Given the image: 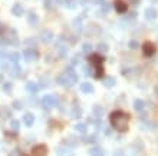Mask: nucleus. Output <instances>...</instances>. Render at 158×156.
I'll use <instances>...</instances> for the list:
<instances>
[{
	"label": "nucleus",
	"mask_w": 158,
	"mask_h": 156,
	"mask_svg": "<svg viewBox=\"0 0 158 156\" xmlns=\"http://www.w3.org/2000/svg\"><path fill=\"white\" fill-rule=\"evenodd\" d=\"M109 120H111L112 128L118 132H125L128 129V115H125L124 112H112L111 116H109Z\"/></svg>",
	"instance_id": "1"
},
{
	"label": "nucleus",
	"mask_w": 158,
	"mask_h": 156,
	"mask_svg": "<svg viewBox=\"0 0 158 156\" xmlns=\"http://www.w3.org/2000/svg\"><path fill=\"white\" fill-rule=\"evenodd\" d=\"M76 82H78V76H76V73L73 72L72 67L66 69L62 75H59V76L56 78V83L60 86H65V87H71V86H73Z\"/></svg>",
	"instance_id": "2"
},
{
	"label": "nucleus",
	"mask_w": 158,
	"mask_h": 156,
	"mask_svg": "<svg viewBox=\"0 0 158 156\" xmlns=\"http://www.w3.org/2000/svg\"><path fill=\"white\" fill-rule=\"evenodd\" d=\"M56 104H58V98L53 96V95H45L43 99H42V106H43V109H46V110H50Z\"/></svg>",
	"instance_id": "3"
},
{
	"label": "nucleus",
	"mask_w": 158,
	"mask_h": 156,
	"mask_svg": "<svg viewBox=\"0 0 158 156\" xmlns=\"http://www.w3.org/2000/svg\"><path fill=\"white\" fill-rule=\"evenodd\" d=\"M23 57L26 62H35L38 59V52L33 49V47H27L23 50Z\"/></svg>",
	"instance_id": "4"
},
{
	"label": "nucleus",
	"mask_w": 158,
	"mask_h": 156,
	"mask_svg": "<svg viewBox=\"0 0 158 156\" xmlns=\"http://www.w3.org/2000/svg\"><path fill=\"white\" fill-rule=\"evenodd\" d=\"M142 52H144L145 56H154L155 54V52H157V49L154 47V45L152 43H150V42H147V43H144V46H142Z\"/></svg>",
	"instance_id": "5"
},
{
	"label": "nucleus",
	"mask_w": 158,
	"mask_h": 156,
	"mask_svg": "<svg viewBox=\"0 0 158 156\" xmlns=\"http://www.w3.org/2000/svg\"><path fill=\"white\" fill-rule=\"evenodd\" d=\"M27 22H29L30 26H38L39 25V16L32 10V12H29V14H27Z\"/></svg>",
	"instance_id": "6"
},
{
	"label": "nucleus",
	"mask_w": 158,
	"mask_h": 156,
	"mask_svg": "<svg viewBox=\"0 0 158 156\" xmlns=\"http://www.w3.org/2000/svg\"><path fill=\"white\" fill-rule=\"evenodd\" d=\"M79 89H81V92L82 93H86V95H89V93H93V86L91 85V82H84V83H81V86H79Z\"/></svg>",
	"instance_id": "7"
},
{
	"label": "nucleus",
	"mask_w": 158,
	"mask_h": 156,
	"mask_svg": "<svg viewBox=\"0 0 158 156\" xmlns=\"http://www.w3.org/2000/svg\"><path fill=\"white\" fill-rule=\"evenodd\" d=\"M12 13H13L16 17H20L22 14L25 13V7L22 6V3H14L13 7H12Z\"/></svg>",
	"instance_id": "8"
},
{
	"label": "nucleus",
	"mask_w": 158,
	"mask_h": 156,
	"mask_svg": "<svg viewBox=\"0 0 158 156\" xmlns=\"http://www.w3.org/2000/svg\"><path fill=\"white\" fill-rule=\"evenodd\" d=\"M22 122H23V125H26L27 128H30L35 123V116H33L32 113H25L23 117H22Z\"/></svg>",
	"instance_id": "9"
},
{
	"label": "nucleus",
	"mask_w": 158,
	"mask_h": 156,
	"mask_svg": "<svg viewBox=\"0 0 158 156\" xmlns=\"http://www.w3.org/2000/svg\"><path fill=\"white\" fill-rule=\"evenodd\" d=\"M92 112H93V116L96 117V119H101V117L104 116L105 109L102 107V104H95V106L92 107Z\"/></svg>",
	"instance_id": "10"
},
{
	"label": "nucleus",
	"mask_w": 158,
	"mask_h": 156,
	"mask_svg": "<svg viewBox=\"0 0 158 156\" xmlns=\"http://www.w3.org/2000/svg\"><path fill=\"white\" fill-rule=\"evenodd\" d=\"M114 7H115V10H117L118 13H125V10H126L125 1H122V0H117V1L114 3Z\"/></svg>",
	"instance_id": "11"
},
{
	"label": "nucleus",
	"mask_w": 158,
	"mask_h": 156,
	"mask_svg": "<svg viewBox=\"0 0 158 156\" xmlns=\"http://www.w3.org/2000/svg\"><path fill=\"white\" fill-rule=\"evenodd\" d=\"M88 153H89V156H104L105 155L104 149L99 148V146H93V148H91V149L88 150Z\"/></svg>",
	"instance_id": "12"
},
{
	"label": "nucleus",
	"mask_w": 158,
	"mask_h": 156,
	"mask_svg": "<svg viewBox=\"0 0 158 156\" xmlns=\"http://www.w3.org/2000/svg\"><path fill=\"white\" fill-rule=\"evenodd\" d=\"M40 39L43 40L45 43H50L53 40V33L49 32V30H43V32L40 33Z\"/></svg>",
	"instance_id": "13"
},
{
	"label": "nucleus",
	"mask_w": 158,
	"mask_h": 156,
	"mask_svg": "<svg viewBox=\"0 0 158 156\" xmlns=\"http://www.w3.org/2000/svg\"><path fill=\"white\" fill-rule=\"evenodd\" d=\"M26 90L29 92V93L35 95V93H38V90H39V85H38L36 82H27L26 83Z\"/></svg>",
	"instance_id": "14"
},
{
	"label": "nucleus",
	"mask_w": 158,
	"mask_h": 156,
	"mask_svg": "<svg viewBox=\"0 0 158 156\" xmlns=\"http://www.w3.org/2000/svg\"><path fill=\"white\" fill-rule=\"evenodd\" d=\"M72 153V150L69 149V148H65V146H59L58 149L55 150V155L56 156H68Z\"/></svg>",
	"instance_id": "15"
},
{
	"label": "nucleus",
	"mask_w": 158,
	"mask_h": 156,
	"mask_svg": "<svg viewBox=\"0 0 158 156\" xmlns=\"http://www.w3.org/2000/svg\"><path fill=\"white\" fill-rule=\"evenodd\" d=\"M46 155V146L45 145H39L33 149V156H45Z\"/></svg>",
	"instance_id": "16"
},
{
	"label": "nucleus",
	"mask_w": 158,
	"mask_h": 156,
	"mask_svg": "<svg viewBox=\"0 0 158 156\" xmlns=\"http://www.w3.org/2000/svg\"><path fill=\"white\" fill-rule=\"evenodd\" d=\"M145 17L148 20H154L157 17V10L154 7H147L145 9Z\"/></svg>",
	"instance_id": "17"
},
{
	"label": "nucleus",
	"mask_w": 158,
	"mask_h": 156,
	"mask_svg": "<svg viewBox=\"0 0 158 156\" xmlns=\"http://www.w3.org/2000/svg\"><path fill=\"white\" fill-rule=\"evenodd\" d=\"M134 109H135L137 112H144L145 102L144 100H141V99H135V100H134Z\"/></svg>",
	"instance_id": "18"
},
{
	"label": "nucleus",
	"mask_w": 158,
	"mask_h": 156,
	"mask_svg": "<svg viewBox=\"0 0 158 156\" xmlns=\"http://www.w3.org/2000/svg\"><path fill=\"white\" fill-rule=\"evenodd\" d=\"M89 60H91V63H92V65H95L96 67H98V66H101V65H102V62H104V59L101 57L99 54H92V56H89Z\"/></svg>",
	"instance_id": "19"
},
{
	"label": "nucleus",
	"mask_w": 158,
	"mask_h": 156,
	"mask_svg": "<svg viewBox=\"0 0 158 156\" xmlns=\"http://www.w3.org/2000/svg\"><path fill=\"white\" fill-rule=\"evenodd\" d=\"M102 83H104V86H106V87H112V86H115L117 80H115V78H112V76H106V78H104Z\"/></svg>",
	"instance_id": "20"
},
{
	"label": "nucleus",
	"mask_w": 158,
	"mask_h": 156,
	"mask_svg": "<svg viewBox=\"0 0 158 156\" xmlns=\"http://www.w3.org/2000/svg\"><path fill=\"white\" fill-rule=\"evenodd\" d=\"M56 50H58V53H59V56H65L66 53H68V46H65L63 43H58L56 45Z\"/></svg>",
	"instance_id": "21"
},
{
	"label": "nucleus",
	"mask_w": 158,
	"mask_h": 156,
	"mask_svg": "<svg viewBox=\"0 0 158 156\" xmlns=\"http://www.w3.org/2000/svg\"><path fill=\"white\" fill-rule=\"evenodd\" d=\"M81 115H82V109H81L79 106H73L72 110H71V116H72L73 119H79Z\"/></svg>",
	"instance_id": "22"
},
{
	"label": "nucleus",
	"mask_w": 158,
	"mask_h": 156,
	"mask_svg": "<svg viewBox=\"0 0 158 156\" xmlns=\"http://www.w3.org/2000/svg\"><path fill=\"white\" fill-rule=\"evenodd\" d=\"M7 59L10 62H13V63H17L20 59V54L17 52H10V53H7Z\"/></svg>",
	"instance_id": "23"
},
{
	"label": "nucleus",
	"mask_w": 158,
	"mask_h": 156,
	"mask_svg": "<svg viewBox=\"0 0 158 156\" xmlns=\"http://www.w3.org/2000/svg\"><path fill=\"white\" fill-rule=\"evenodd\" d=\"M60 3H62V0H43V6L46 9H50L55 4H60Z\"/></svg>",
	"instance_id": "24"
},
{
	"label": "nucleus",
	"mask_w": 158,
	"mask_h": 156,
	"mask_svg": "<svg viewBox=\"0 0 158 156\" xmlns=\"http://www.w3.org/2000/svg\"><path fill=\"white\" fill-rule=\"evenodd\" d=\"M10 75L13 76V78H16V76H19L20 75V67H19V65L17 63H13V67H10Z\"/></svg>",
	"instance_id": "25"
},
{
	"label": "nucleus",
	"mask_w": 158,
	"mask_h": 156,
	"mask_svg": "<svg viewBox=\"0 0 158 156\" xmlns=\"http://www.w3.org/2000/svg\"><path fill=\"white\" fill-rule=\"evenodd\" d=\"M75 130H76L78 133H86L88 128H86L85 123H76L75 125Z\"/></svg>",
	"instance_id": "26"
},
{
	"label": "nucleus",
	"mask_w": 158,
	"mask_h": 156,
	"mask_svg": "<svg viewBox=\"0 0 158 156\" xmlns=\"http://www.w3.org/2000/svg\"><path fill=\"white\" fill-rule=\"evenodd\" d=\"M73 27H75V30H76L78 33L82 32V20L79 19V17L73 20Z\"/></svg>",
	"instance_id": "27"
},
{
	"label": "nucleus",
	"mask_w": 158,
	"mask_h": 156,
	"mask_svg": "<svg viewBox=\"0 0 158 156\" xmlns=\"http://www.w3.org/2000/svg\"><path fill=\"white\" fill-rule=\"evenodd\" d=\"M19 126H20V122L19 120H10V129L13 130V132H17L19 130Z\"/></svg>",
	"instance_id": "28"
},
{
	"label": "nucleus",
	"mask_w": 158,
	"mask_h": 156,
	"mask_svg": "<svg viewBox=\"0 0 158 156\" xmlns=\"http://www.w3.org/2000/svg\"><path fill=\"white\" fill-rule=\"evenodd\" d=\"M13 109L22 110V109H23V102H22V100H13Z\"/></svg>",
	"instance_id": "29"
},
{
	"label": "nucleus",
	"mask_w": 158,
	"mask_h": 156,
	"mask_svg": "<svg viewBox=\"0 0 158 156\" xmlns=\"http://www.w3.org/2000/svg\"><path fill=\"white\" fill-rule=\"evenodd\" d=\"M91 50H92V46L89 45V43H84L82 45V53H91Z\"/></svg>",
	"instance_id": "30"
},
{
	"label": "nucleus",
	"mask_w": 158,
	"mask_h": 156,
	"mask_svg": "<svg viewBox=\"0 0 158 156\" xmlns=\"http://www.w3.org/2000/svg\"><path fill=\"white\" fill-rule=\"evenodd\" d=\"M13 89V85H12V82H6L5 85H3V90L6 92V93H10Z\"/></svg>",
	"instance_id": "31"
},
{
	"label": "nucleus",
	"mask_w": 158,
	"mask_h": 156,
	"mask_svg": "<svg viewBox=\"0 0 158 156\" xmlns=\"http://www.w3.org/2000/svg\"><path fill=\"white\" fill-rule=\"evenodd\" d=\"M65 6L69 9H75L76 7V0H65Z\"/></svg>",
	"instance_id": "32"
},
{
	"label": "nucleus",
	"mask_w": 158,
	"mask_h": 156,
	"mask_svg": "<svg viewBox=\"0 0 158 156\" xmlns=\"http://www.w3.org/2000/svg\"><path fill=\"white\" fill-rule=\"evenodd\" d=\"M96 49H98V52H102V53L108 52V46H106L105 43H99V45L96 46Z\"/></svg>",
	"instance_id": "33"
},
{
	"label": "nucleus",
	"mask_w": 158,
	"mask_h": 156,
	"mask_svg": "<svg viewBox=\"0 0 158 156\" xmlns=\"http://www.w3.org/2000/svg\"><path fill=\"white\" fill-rule=\"evenodd\" d=\"M36 43H38V40L35 39V37H29V39H26L25 40V45H32V47L33 46H36Z\"/></svg>",
	"instance_id": "34"
},
{
	"label": "nucleus",
	"mask_w": 158,
	"mask_h": 156,
	"mask_svg": "<svg viewBox=\"0 0 158 156\" xmlns=\"http://www.w3.org/2000/svg\"><path fill=\"white\" fill-rule=\"evenodd\" d=\"M84 142L85 143H95L96 142V136H88L84 139Z\"/></svg>",
	"instance_id": "35"
},
{
	"label": "nucleus",
	"mask_w": 158,
	"mask_h": 156,
	"mask_svg": "<svg viewBox=\"0 0 158 156\" xmlns=\"http://www.w3.org/2000/svg\"><path fill=\"white\" fill-rule=\"evenodd\" d=\"M91 73H92V69H91L89 66H85V67H84V75H85V76H89Z\"/></svg>",
	"instance_id": "36"
},
{
	"label": "nucleus",
	"mask_w": 158,
	"mask_h": 156,
	"mask_svg": "<svg viewBox=\"0 0 158 156\" xmlns=\"http://www.w3.org/2000/svg\"><path fill=\"white\" fill-rule=\"evenodd\" d=\"M108 10H109V4L104 3V7L101 9V13H102V14H106V13H108Z\"/></svg>",
	"instance_id": "37"
},
{
	"label": "nucleus",
	"mask_w": 158,
	"mask_h": 156,
	"mask_svg": "<svg viewBox=\"0 0 158 156\" xmlns=\"http://www.w3.org/2000/svg\"><path fill=\"white\" fill-rule=\"evenodd\" d=\"M129 47H131V49H137V47H138V42H137V40H131V42H129Z\"/></svg>",
	"instance_id": "38"
},
{
	"label": "nucleus",
	"mask_w": 158,
	"mask_h": 156,
	"mask_svg": "<svg viewBox=\"0 0 158 156\" xmlns=\"http://www.w3.org/2000/svg\"><path fill=\"white\" fill-rule=\"evenodd\" d=\"M79 60H81V59H79V54H75V56L72 57V65H76Z\"/></svg>",
	"instance_id": "39"
},
{
	"label": "nucleus",
	"mask_w": 158,
	"mask_h": 156,
	"mask_svg": "<svg viewBox=\"0 0 158 156\" xmlns=\"http://www.w3.org/2000/svg\"><path fill=\"white\" fill-rule=\"evenodd\" d=\"M9 156H22V153H20V150H19V149H14Z\"/></svg>",
	"instance_id": "40"
},
{
	"label": "nucleus",
	"mask_w": 158,
	"mask_h": 156,
	"mask_svg": "<svg viewBox=\"0 0 158 156\" xmlns=\"http://www.w3.org/2000/svg\"><path fill=\"white\" fill-rule=\"evenodd\" d=\"M112 156H125V153H124L122 150H115V152H114V155H112Z\"/></svg>",
	"instance_id": "41"
},
{
	"label": "nucleus",
	"mask_w": 158,
	"mask_h": 156,
	"mask_svg": "<svg viewBox=\"0 0 158 156\" xmlns=\"http://www.w3.org/2000/svg\"><path fill=\"white\" fill-rule=\"evenodd\" d=\"M5 30H6V27H5V25H2V23H0V36H3V33H5Z\"/></svg>",
	"instance_id": "42"
},
{
	"label": "nucleus",
	"mask_w": 158,
	"mask_h": 156,
	"mask_svg": "<svg viewBox=\"0 0 158 156\" xmlns=\"http://www.w3.org/2000/svg\"><path fill=\"white\" fill-rule=\"evenodd\" d=\"M7 57V54L5 52H3V50H0V59H6Z\"/></svg>",
	"instance_id": "43"
},
{
	"label": "nucleus",
	"mask_w": 158,
	"mask_h": 156,
	"mask_svg": "<svg viewBox=\"0 0 158 156\" xmlns=\"http://www.w3.org/2000/svg\"><path fill=\"white\" fill-rule=\"evenodd\" d=\"M93 3H96V4H104L105 1H104V0H93Z\"/></svg>",
	"instance_id": "44"
},
{
	"label": "nucleus",
	"mask_w": 158,
	"mask_h": 156,
	"mask_svg": "<svg viewBox=\"0 0 158 156\" xmlns=\"http://www.w3.org/2000/svg\"><path fill=\"white\" fill-rule=\"evenodd\" d=\"M0 82H3V75L0 73Z\"/></svg>",
	"instance_id": "45"
},
{
	"label": "nucleus",
	"mask_w": 158,
	"mask_h": 156,
	"mask_svg": "<svg viewBox=\"0 0 158 156\" xmlns=\"http://www.w3.org/2000/svg\"><path fill=\"white\" fill-rule=\"evenodd\" d=\"M152 3H158V0H152Z\"/></svg>",
	"instance_id": "46"
}]
</instances>
